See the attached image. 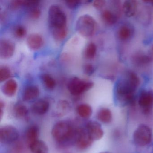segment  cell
<instances>
[{"instance_id": "obj_1", "label": "cell", "mask_w": 153, "mask_h": 153, "mask_svg": "<svg viewBox=\"0 0 153 153\" xmlns=\"http://www.w3.org/2000/svg\"><path fill=\"white\" fill-rule=\"evenodd\" d=\"M141 85L139 76L128 70L117 80L114 86L115 98L123 105H132L136 103V94Z\"/></svg>"}, {"instance_id": "obj_2", "label": "cell", "mask_w": 153, "mask_h": 153, "mask_svg": "<svg viewBox=\"0 0 153 153\" xmlns=\"http://www.w3.org/2000/svg\"><path fill=\"white\" fill-rule=\"evenodd\" d=\"M77 129L68 121H61L53 126L51 134L53 138L60 143H67L71 140L75 141Z\"/></svg>"}, {"instance_id": "obj_3", "label": "cell", "mask_w": 153, "mask_h": 153, "mask_svg": "<svg viewBox=\"0 0 153 153\" xmlns=\"http://www.w3.org/2000/svg\"><path fill=\"white\" fill-rule=\"evenodd\" d=\"M48 22L51 31L67 27L66 14L58 5H51L49 7Z\"/></svg>"}, {"instance_id": "obj_4", "label": "cell", "mask_w": 153, "mask_h": 153, "mask_svg": "<svg viewBox=\"0 0 153 153\" xmlns=\"http://www.w3.org/2000/svg\"><path fill=\"white\" fill-rule=\"evenodd\" d=\"M96 21L91 16L82 15L78 19L76 23V31L82 36L90 37L94 35L96 31Z\"/></svg>"}, {"instance_id": "obj_5", "label": "cell", "mask_w": 153, "mask_h": 153, "mask_svg": "<svg viewBox=\"0 0 153 153\" xmlns=\"http://www.w3.org/2000/svg\"><path fill=\"white\" fill-rule=\"evenodd\" d=\"M132 140L138 146L143 147L148 146L153 140L152 129L146 124H140L133 131Z\"/></svg>"}, {"instance_id": "obj_6", "label": "cell", "mask_w": 153, "mask_h": 153, "mask_svg": "<svg viewBox=\"0 0 153 153\" xmlns=\"http://www.w3.org/2000/svg\"><path fill=\"white\" fill-rule=\"evenodd\" d=\"M94 86L92 81L83 80L75 77L69 81L68 88L71 94L78 96L90 90Z\"/></svg>"}, {"instance_id": "obj_7", "label": "cell", "mask_w": 153, "mask_h": 153, "mask_svg": "<svg viewBox=\"0 0 153 153\" xmlns=\"http://www.w3.org/2000/svg\"><path fill=\"white\" fill-rule=\"evenodd\" d=\"M137 103L145 114H149L153 109V89L141 90L138 97Z\"/></svg>"}, {"instance_id": "obj_8", "label": "cell", "mask_w": 153, "mask_h": 153, "mask_svg": "<svg viewBox=\"0 0 153 153\" xmlns=\"http://www.w3.org/2000/svg\"><path fill=\"white\" fill-rule=\"evenodd\" d=\"M19 137V131L12 125H5L0 129V141L2 144L13 143L16 141Z\"/></svg>"}, {"instance_id": "obj_9", "label": "cell", "mask_w": 153, "mask_h": 153, "mask_svg": "<svg viewBox=\"0 0 153 153\" xmlns=\"http://www.w3.org/2000/svg\"><path fill=\"white\" fill-rule=\"evenodd\" d=\"M135 33V27L128 23H124L120 25L116 33L117 39L123 42L130 41L134 37Z\"/></svg>"}, {"instance_id": "obj_10", "label": "cell", "mask_w": 153, "mask_h": 153, "mask_svg": "<svg viewBox=\"0 0 153 153\" xmlns=\"http://www.w3.org/2000/svg\"><path fill=\"white\" fill-rule=\"evenodd\" d=\"M94 140L88 135L85 129H77L75 142L78 148L82 150L87 149L93 144Z\"/></svg>"}, {"instance_id": "obj_11", "label": "cell", "mask_w": 153, "mask_h": 153, "mask_svg": "<svg viewBox=\"0 0 153 153\" xmlns=\"http://www.w3.org/2000/svg\"><path fill=\"white\" fill-rule=\"evenodd\" d=\"M86 129L94 141L101 139L104 135L103 129L99 122L89 121L87 123Z\"/></svg>"}, {"instance_id": "obj_12", "label": "cell", "mask_w": 153, "mask_h": 153, "mask_svg": "<svg viewBox=\"0 0 153 153\" xmlns=\"http://www.w3.org/2000/svg\"><path fill=\"white\" fill-rule=\"evenodd\" d=\"M131 60L133 65L140 68L147 67L153 60L148 53L146 54L141 51H138L132 54Z\"/></svg>"}, {"instance_id": "obj_13", "label": "cell", "mask_w": 153, "mask_h": 153, "mask_svg": "<svg viewBox=\"0 0 153 153\" xmlns=\"http://www.w3.org/2000/svg\"><path fill=\"white\" fill-rule=\"evenodd\" d=\"M15 51V45L12 41L2 39L0 41V57L7 59L11 58Z\"/></svg>"}, {"instance_id": "obj_14", "label": "cell", "mask_w": 153, "mask_h": 153, "mask_svg": "<svg viewBox=\"0 0 153 153\" xmlns=\"http://www.w3.org/2000/svg\"><path fill=\"white\" fill-rule=\"evenodd\" d=\"M122 10L124 16L130 18L137 15L139 12V3L135 0H127L122 4Z\"/></svg>"}, {"instance_id": "obj_15", "label": "cell", "mask_w": 153, "mask_h": 153, "mask_svg": "<svg viewBox=\"0 0 153 153\" xmlns=\"http://www.w3.org/2000/svg\"><path fill=\"white\" fill-rule=\"evenodd\" d=\"M50 102L47 100L40 99L34 103L31 106V111L34 114L43 115L45 114L49 110Z\"/></svg>"}, {"instance_id": "obj_16", "label": "cell", "mask_w": 153, "mask_h": 153, "mask_svg": "<svg viewBox=\"0 0 153 153\" xmlns=\"http://www.w3.org/2000/svg\"><path fill=\"white\" fill-rule=\"evenodd\" d=\"M27 43L31 50L37 51L41 49L43 45V38L38 34H31L27 36Z\"/></svg>"}, {"instance_id": "obj_17", "label": "cell", "mask_w": 153, "mask_h": 153, "mask_svg": "<svg viewBox=\"0 0 153 153\" xmlns=\"http://www.w3.org/2000/svg\"><path fill=\"white\" fill-rule=\"evenodd\" d=\"M96 117L100 122L105 124H109L112 121V112L109 108L102 107L97 111Z\"/></svg>"}, {"instance_id": "obj_18", "label": "cell", "mask_w": 153, "mask_h": 153, "mask_svg": "<svg viewBox=\"0 0 153 153\" xmlns=\"http://www.w3.org/2000/svg\"><path fill=\"white\" fill-rule=\"evenodd\" d=\"M40 94V90L38 87L31 85L26 87L23 94V101L28 102L37 98Z\"/></svg>"}, {"instance_id": "obj_19", "label": "cell", "mask_w": 153, "mask_h": 153, "mask_svg": "<svg viewBox=\"0 0 153 153\" xmlns=\"http://www.w3.org/2000/svg\"><path fill=\"white\" fill-rule=\"evenodd\" d=\"M17 88L18 84L16 80L10 79L6 81L2 86V91L5 95L11 97L16 94Z\"/></svg>"}, {"instance_id": "obj_20", "label": "cell", "mask_w": 153, "mask_h": 153, "mask_svg": "<svg viewBox=\"0 0 153 153\" xmlns=\"http://www.w3.org/2000/svg\"><path fill=\"white\" fill-rule=\"evenodd\" d=\"M29 146L33 153H49V148L43 140H38Z\"/></svg>"}, {"instance_id": "obj_21", "label": "cell", "mask_w": 153, "mask_h": 153, "mask_svg": "<svg viewBox=\"0 0 153 153\" xmlns=\"http://www.w3.org/2000/svg\"><path fill=\"white\" fill-rule=\"evenodd\" d=\"M40 130L36 125L30 126L26 133V138L28 145H30L33 142L39 140Z\"/></svg>"}, {"instance_id": "obj_22", "label": "cell", "mask_w": 153, "mask_h": 153, "mask_svg": "<svg viewBox=\"0 0 153 153\" xmlns=\"http://www.w3.org/2000/svg\"><path fill=\"white\" fill-rule=\"evenodd\" d=\"M71 110V106L66 100H61L58 102L55 111L56 116L62 117L68 114Z\"/></svg>"}, {"instance_id": "obj_23", "label": "cell", "mask_w": 153, "mask_h": 153, "mask_svg": "<svg viewBox=\"0 0 153 153\" xmlns=\"http://www.w3.org/2000/svg\"><path fill=\"white\" fill-rule=\"evenodd\" d=\"M77 112L81 118L88 119L92 115L93 109L88 104H81L77 108Z\"/></svg>"}, {"instance_id": "obj_24", "label": "cell", "mask_w": 153, "mask_h": 153, "mask_svg": "<svg viewBox=\"0 0 153 153\" xmlns=\"http://www.w3.org/2000/svg\"><path fill=\"white\" fill-rule=\"evenodd\" d=\"M14 113L15 116L18 118H24L28 115V110L25 105L18 103L14 106Z\"/></svg>"}, {"instance_id": "obj_25", "label": "cell", "mask_w": 153, "mask_h": 153, "mask_svg": "<svg viewBox=\"0 0 153 153\" xmlns=\"http://www.w3.org/2000/svg\"><path fill=\"white\" fill-rule=\"evenodd\" d=\"M97 47L94 42H90L87 45L84 52L85 58L88 59H93L96 55Z\"/></svg>"}, {"instance_id": "obj_26", "label": "cell", "mask_w": 153, "mask_h": 153, "mask_svg": "<svg viewBox=\"0 0 153 153\" xmlns=\"http://www.w3.org/2000/svg\"><path fill=\"white\" fill-rule=\"evenodd\" d=\"M41 78L46 88L50 90L54 89L56 86V81L51 75L48 74H43L42 75Z\"/></svg>"}, {"instance_id": "obj_27", "label": "cell", "mask_w": 153, "mask_h": 153, "mask_svg": "<svg viewBox=\"0 0 153 153\" xmlns=\"http://www.w3.org/2000/svg\"><path fill=\"white\" fill-rule=\"evenodd\" d=\"M53 38L57 41H61L64 40L68 35V28L56 29L51 31Z\"/></svg>"}, {"instance_id": "obj_28", "label": "cell", "mask_w": 153, "mask_h": 153, "mask_svg": "<svg viewBox=\"0 0 153 153\" xmlns=\"http://www.w3.org/2000/svg\"><path fill=\"white\" fill-rule=\"evenodd\" d=\"M30 1L23 0H14L10 2V8L13 10L18 9L21 7H29L30 6Z\"/></svg>"}, {"instance_id": "obj_29", "label": "cell", "mask_w": 153, "mask_h": 153, "mask_svg": "<svg viewBox=\"0 0 153 153\" xmlns=\"http://www.w3.org/2000/svg\"><path fill=\"white\" fill-rule=\"evenodd\" d=\"M11 71L7 67L3 66L0 68V81H6L11 76Z\"/></svg>"}, {"instance_id": "obj_30", "label": "cell", "mask_w": 153, "mask_h": 153, "mask_svg": "<svg viewBox=\"0 0 153 153\" xmlns=\"http://www.w3.org/2000/svg\"><path fill=\"white\" fill-rule=\"evenodd\" d=\"M29 17L33 19H36L40 17L41 15V10L38 5L33 6L29 8Z\"/></svg>"}, {"instance_id": "obj_31", "label": "cell", "mask_w": 153, "mask_h": 153, "mask_svg": "<svg viewBox=\"0 0 153 153\" xmlns=\"http://www.w3.org/2000/svg\"><path fill=\"white\" fill-rule=\"evenodd\" d=\"M14 33L17 37L22 38L26 34V30L23 26L18 25L14 28Z\"/></svg>"}, {"instance_id": "obj_32", "label": "cell", "mask_w": 153, "mask_h": 153, "mask_svg": "<svg viewBox=\"0 0 153 153\" xmlns=\"http://www.w3.org/2000/svg\"><path fill=\"white\" fill-rule=\"evenodd\" d=\"M83 71L85 75L90 76L94 72V68L91 63H87L84 66Z\"/></svg>"}, {"instance_id": "obj_33", "label": "cell", "mask_w": 153, "mask_h": 153, "mask_svg": "<svg viewBox=\"0 0 153 153\" xmlns=\"http://www.w3.org/2000/svg\"><path fill=\"white\" fill-rule=\"evenodd\" d=\"M106 3V1L104 0H96L93 2V6L96 9L100 10L105 7Z\"/></svg>"}, {"instance_id": "obj_34", "label": "cell", "mask_w": 153, "mask_h": 153, "mask_svg": "<svg viewBox=\"0 0 153 153\" xmlns=\"http://www.w3.org/2000/svg\"><path fill=\"white\" fill-rule=\"evenodd\" d=\"M66 5L70 9H75L81 4L80 1H65Z\"/></svg>"}, {"instance_id": "obj_35", "label": "cell", "mask_w": 153, "mask_h": 153, "mask_svg": "<svg viewBox=\"0 0 153 153\" xmlns=\"http://www.w3.org/2000/svg\"><path fill=\"white\" fill-rule=\"evenodd\" d=\"M99 153H111V152H109V151H102V152H100Z\"/></svg>"}, {"instance_id": "obj_36", "label": "cell", "mask_w": 153, "mask_h": 153, "mask_svg": "<svg viewBox=\"0 0 153 153\" xmlns=\"http://www.w3.org/2000/svg\"><path fill=\"white\" fill-rule=\"evenodd\" d=\"M147 2L150 3L151 5L153 6V1H147Z\"/></svg>"}]
</instances>
